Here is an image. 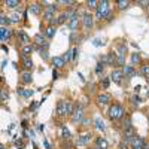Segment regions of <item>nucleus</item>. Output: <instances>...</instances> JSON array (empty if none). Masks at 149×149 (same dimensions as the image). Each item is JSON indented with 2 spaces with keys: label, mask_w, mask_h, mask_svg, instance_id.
<instances>
[{
  "label": "nucleus",
  "mask_w": 149,
  "mask_h": 149,
  "mask_svg": "<svg viewBox=\"0 0 149 149\" xmlns=\"http://www.w3.org/2000/svg\"><path fill=\"white\" fill-rule=\"evenodd\" d=\"M109 116H111L113 121L119 119V118H122V116H124V109H122L119 105H113V106L111 107V111H109Z\"/></svg>",
  "instance_id": "obj_1"
},
{
  "label": "nucleus",
  "mask_w": 149,
  "mask_h": 149,
  "mask_svg": "<svg viewBox=\"0 0 149 149\" xmlns=\"http://www.w3.org/2000/svg\"><path fill=\"white\" fill-rule=\"evenodd\" d=\"M109 2H106V0H103V2L99 3V8H97V14H95V18L97 19H101V18H105V15L107 14V11H109Z\"/></svg>",
  "instance_id": "obj_2"
},
{
  "label": "nucleus",
  "mask_w": 149,
  "mask_h": 149,
  "mask_svg": "<svg viewBox=\"0 0 149 149\" xmlns=\"http://www.w3.org/2000/svg\"><path fill=\"white\" fill-rule=\"evenodd\" d=\"M125 54H127V45L125 43H119V46H118V58H116V63H118L119 66H124Z\"/></svg>",
  "instance_id": "obj_3"
},
{
  "label": "nucleus",
  "mask_w": 149,
  "mask_h": 149,
  "mask_svg": "<svg viewBox=\"0 0 149 149\" xmlns=\"http://www.w3.org/2000/svg\"><path fill=\"white\" fill-rule=\"evenodd\" d=\"M67 106H69V101H64V100L58 101V105H57V115L58 116L67 115Z\"/></svg>",
  "instance_id": "obj_4"
},
{
  "label": "nucleus",
  "mask_w": 149,
  "mask_h": 149,
  "mask_svg": "<svg viewBox=\"0 0 149 149\" xmlns=\"http://www.w3.org/2000/svg\"><path fill=\"white\" fill-rule=\"evenodd\" d=\"M82 118H83V109H82V106H77L75 109V112L72 113V121L79 122V121H82Z\"/></svg>",
  "instance_id": "obj_5"
},
{
  "label": "nucleus",
  "mask_w": 149,
  "mask_h": 149,
  "mask_svg": "<svg viewBox=\"0 0 149 149\" xmlns=\"http://www.w3.org/2000/svg\"><path fill=\"white\" fill-rule=\"evenodd\" d=\"M122 76H124V72H122V70H113L112 75H111V79H112L115 83H121Z\"/></svg>",
  "instance_id": "obj_6"
},
{
  "label": "nucleus",
  "mask_w": 149,
  "mask_h": 149,
  "mask_svg": "<svg viewBox=\"0 0 149 149\" xmlns=\"http://www.w3.org/2000/svg\"><path fill=\"white\" fill-rule=\"evenodd\" d=\"M34 42H36V45L42 46L43 49H45V48H48V42H46V39H45L43 36H40V34H36V36H34Z\"/></svg>",
  "instance_id": "obj_7"
},
{
  "label": "nucleus",
  "mask_w": 149,
  "mask_h": 149,
  "mask_svg": "<svg viewBox=\"0 0 149 149\" xmlns=\"http://www.w3.org/2000/svg\"><path fill=\"white\" fill-rule=\"evenodd\" d=\"M89 140H91V134H82L77 139V146H85L87 143H89Z\"/></svg>",
  "instance_id": "obj_8"
},
{
  "label": "nucleus",
  "mask_w": 149,
  "mask_h": 149,
  "mask_svg": "<svg viewBox=\"0 0 149 149\" xmlns=\"http://www.w3.org/2000/svg\"><path fill=\"white\" fill-rule=\"evenodd\" d=\"M82 21H83V25H85V28H89L93 25V17L89 14H83L82 15Z\"/></svg>",
  "instance_id": "obj_9"
},
{
  "label": "nucleus",
  "mask_w": 149,
  "mask_h": 149,
  "mask_svg": "<svg viewBox=\"0 0 149 149\" xmlns=\"http://www.w3.org/2000/svg\"><path fill=\"white\" fill-rule=\"evenodd\" d=\"M52 64L55 66V69H61V67L66 66V63H64V60L61 57H54L52 58Z\"/></svg>",
  "instance_id": "obj_10"
},
{
  "label": "nucleus",
  "mask_w": 149,
  "mask_h": 149,
  "mask_svg": "<svg viewBox=\"0 0 149 149\" xmlns=\"http://www.w3.org/2000/svg\"><path fill=\"white\" fill-rule=\"evenodd\" d=\"M122 72H124V75H125L127 77H134V76H136V70H134L131 66H124Z\"/></svg>",
  "instance_id": "obj_11"
},
{
  "label": "nucleus",
  "mask_w": 149,
  "mask_h": 149,
  "mask_svg": "<svg viewBox=\"0 0 149 149\" xmlns=\"http://www.w3.org/2000/svg\"><path fill=\"white\" fill-rule=\"evenodd\" d=\"M77 27H79V19H77V15H76L73 18H70V30H72L73 33H76Z\"/></svg>",
  "instance_id": "obj_12"
},
{
  "label": "nucleus",
  "mask_w": 149,
  "mask_h": 149,
  "mask_svg": "<svg viewBox=\"0 0 149 149\" xmlns=\"http://www.w3.org/2000/svg\"><path fill=\"white\" fill-rule=\"evenodd\" d=\"M133 146H134V148H140V149H143V148L146 146L145 139H143V137H136L134 142H133Z\"/></svg>",
  "instance_id": "obj_13"
},
{
  "label": "nucleus",
  "mask_w": 149,
  "mask_h": 149,
  "mask_svg": "<svg viewBox=\"0 0 149 149\" xmlns=\"http://www.w3.org/2000/svg\"><path fill=\"white\" fill-rule=\"evenodd\" d=\"M97 100H99L100 105H107V103L111 101V95H109V94H101V95H99V99H97Z\"/></svg>",
  "instance_id": "obj_14"
},
{
  "label": "nucleus",
  "mask_w": 149,
  "mask_h": 149,
  "mask_svg": "<svg viewBox=\"0 0 149 149\" xmlns=\"http://www.w3.org/2000/svg\"><path fill=\"white\" fill-rule=\"evenodd\" d=\"M18 94L23 97H31L33 95V89H24V88H18Z\"/></svg>",
  "instance_id": "obj_15"
},
{
  "label": "nucleus",
  "mask_w": 149,
  "mask_h": 149,
  "mask_svg": "<svg viewBox=\"0 0 149 149\" xmlns=\"http://www.w3.org/2000/svg\"><path fill=\"white\" fill-rule=\"evenodd\" d=\"M97 146L101 148V149H107V148H109V143H107V140H106V139L99 137V139H97Z\"/></svg>",
  "instance_id": "obj_16"
},
{
  "label": "nucleus",
  "mask_w": 149,
  "mask_h": 149,
  "mask_svg": "<svg viewBox=\"0 0 149 149\" xmlns=\"http://www.w3.org/2000/svg\"><path fill=\"white\" fill-rule=\"evenodd\" d=\"M18 36H19V40H21L24 45H28V42H30V37L24 33V31H18Z\"/></svg>",
  "instance_id": "obj_17"
},
{
  "label": "nucleus",
  "mask_w": 149,
  "mask_h": 149,
  "mask_svg": "<svg viewBox=\"0 0 149 149\" xmlns=\"http://www.w3.org/2000/svg\"><path fill=\"white\" fill-rule=\"evenodd\" d=\"M21 52H23V57H28L31 52H33V46H31V45H25Z\"/></svg>",
  "instance_id": "obj_18"
},
{
  "label": "nucleus",
  "mask_w": 149,
  "mask_h": 149,
  "mask_svg": "<svg viewBox=\"0 0 149 149\" xmlns=\"http://www.w3.org/2000/svg\"><path fill=\"white\" fill-rule=\"evenodd\" d=\"M43 17H45V21H48V23H55V21H54V14H52V12L45 11Z\"/></svg>",
  "instance_id": "obj_19"
},
{
  "label": "nucleus",
  "mask_w": 149,
  "mask_h": 149,
  "mask_svg": "<svg viewBox=\"0 0 149 149\" xmlns=\"http://www.w3.org/2000/svg\"><path fill=\"white\" fill-rule=\"evenodd\" d=\"M45 34H46V37H48V39H52V37H54V34H55V28L49 25V27H48L46 30H45Z\"/></svg>",
  "instance_id": "obj_20"
},
{
  "label": "nucleus",
  "mask_w": 149,
  "mask_h": 149,
  "mask_svg": "<svg viewBox=\"0 0 149 149\" xmlns=\"http://www.w3.org/2000/svg\"><path fill=\"white\" fill-rule=\"evenodd\" d=\"M30 11L33 12L34 15H39V14H40V6H39L37 3H33V5L30 6Z\"/></svg>",
  "instance_id": "obj_21"
},
{
  "label": "nucleus",
  "mask_w": 149,
  "mask_h": 149,
  "mask_svg": "<svg viewBox=\"0 0 149 149\" xmlns=\"http://www.w3.org/2000/svg\"><path fill=\"white\" fill-rule=\"evenodd\" d=\"M23 64H24V69H31L33 67V63H31V60H28L27 57H23Z\"/></svg>",
  "instance_id": "obj_22"
},
{
  "label": "nucleus",
  "mask_w": 149,
  "mask_h": 149,
  "mask_svg": "<svg viewBox=\"0 0 149 149\" xmlns=\"http://www.w3.org/2000/svg\"><path fill=\"white\" fill-rule=\"evenodd\" d=\"M94 122H95V127H97V128H99V130H101V131H105V128H106V127H105V122H103V121H101L100 118H97V119H95Z\"/></svg>",
  "instance_id": "obj_23"
},
{
  "label": "nucleus",
  "mask_w": 149,
  "mask_h": 149,
  "mask_svg": "<svg viewBox=\"0 0 149 149\" xmlns=\"http://www.w3.org/2000/svg\"><path fill=\"white\" fill-rule=\"evenodd\" d=\"M23 82H24V83H30V82H31V75H30L28 72H24V73H23Z\"/></svg>",
  "instance_id": "obj_24"
},
{
  "label": "nucleus",
  "mask_w": 149,
  "mask_h": 149,
  "mask_svg": "<svg viewBox=\"0 0 149 149\" xmlns=\"http://www.w3.org/2000/svg\"><path fill=\"white\" fill-rule=\"evenodd\" d=\"M5 5L8 6V8H15V6H18L19 3H18V0H6Z\"/></svg>",
  "instance_id": "obj_25"
},
{
  "label": "nucleus",
  "mask_w": 149,
  "mask_h": 149,
  "mask_svg": "<svg viewBox=\"0 0 149 149\" xmlns=\"http://www.w3.org/2000/svg\"><path fill=\"white\" fill-rule=\"evenodd\" d=\"M9 23H11V19H9L8 17H5V15L0 17V24H2V27H5V25L9 24Z\"/></svg>",
  "instance_id": "obj_26"
},
{
  "label": "nucleus",
  "mask_w": 149,
  "mask_h": 149,
  "mask_svg": "<svg viewBox=\"0 0 149 149\" xmlns=\"http://www.w3.org/2000/svg\"><path fill=\"white\" fill-rule=\"evenodd\" d=\"M61 133H63V137H64V139H69V137H70V131H69L64 125L61 127Z\"/></svg>",
  "instance_id": "obj_27"
},
{
  "label": "nucleus",
  "mask_w": 149,
  "mask_h": 149,
  "mask_svg": "<svg viewBox=\"0 0 149 149\" xmlns=\"http://www.w3.org/2000/svg\"><path fill=\"white\" fill-rule=\"evenodd\" d=\"M66 18H67V14H63V15H60V17H58V19L55 21V24H63L64 21H66Z\"/></svg>",
  "instance_id": "obj_28"
},
{
  "label": "nucleus",
  "mask_w": 149,
  "mask_h": 149,
  "mask_svg": "<svg viewBox=\"0 0 149 149\" xmlns=\"http://www.w3.org/2000/svg\"><path fill=\"white\" fill-rule=\"evenodd\" d=\"M70 57H72V51H67V52L66 54H64L61 58H63V60H64V63H67L69 60H70Z\"/></svg>",
  "instance_id": "obj_29"
},
{
  "label": "nucleus",
  "mask_w": 149,
  "mask_h": 149,
  "mask_svg": "<svg viewBox=\"0 0 149 149\" xmlns=\"http://www.w3.org/2000/svg\"><path fill=\"white\" fill-rule=\"evenodd\" d=\"M139 61H140V55L139 54H133L131 55V63L136 64V63H139Z\"/></svg>",
  "instance_id": "obj_30"
},
{
  "label": "nucleus",
  "mask_w": 149,
  "mask_h": 149,
  "mask_svg": "<svg viewBox=\"0 0 149 149\" xmlns=\"http://www.w3.org/2000/svg\"><path fill=\"white\" fill-rule=\"evenodd\" d=\"M128 5H130V3H128V2H124V0H119V2H118V6H119V9H125Z\"/></svg>",
  "instance_id": "obj_31"
},
{
  "label": "nucleus",
  "mask_w": 149,
  "mask_h": 149,
  "mask_svg": "<svg viewBox=\"0 0 149 149\" xmlns=\"http://www.w3.org/2000/svg\"><path fill=\"white\" fill-rule=\"evenodd\" d=\"M15 146L19 148V149H24V148H25V145H24L23 140H15Z\"/></svg>",
  "instance_id": "obj_32"
},
{
  "label": "nucleus",
  "mask_w": 149,
  "mask_h": 149,
  "mask_svg": "<svg viewBox=\"0 0 149 149\" xmlns=\"http://www.w3.org/2000/svg\"><path fill=\"white\" fill-rule=\"evenodd\" d=\"M142 73L148 77L149 76V66H142Z\"/></svg>",
  "instance_id": "obj_33"
},
{
  "label": "nucleus",
  "mask_w": 149,
  "mask_h": 149,
  "mask_svg": "<svg viewBox=\"0 0 149 149\" xmlns=\"http://www.w3.org/2000/svg\"><path fill=\"white\" fill-rule=\"evenodd\" d=\"M88 6L89 8H99V2H95V0H91V2H88Z\"/></svg>",
  "instance_id": "obj_34"
},
{
  "label": "nucleus",
  "mask_w": 149,
  "mask_h": 149,
  "mask_svg": "<svg viewBox=\"0 0 149 149\" xmlns=\"http://www.w3.org/2000/svg\"><path fill=\"white\" fill-rule=\"evenodd\" d=\"M19 21V14H14L11 18V23H18Z\"/></svg>",
  "instance_id": "obj_35"
},
{
  "label": "nucleus",
  "mask_w": 149,
  "mask_h": 149,
  "mask_svg": "<svg viewBox=\"0 0 149 149\" xmlns=\"http://www.w3.org/2000/svg\"><path fill=\"white\" fill-rule=\"evenodd\" d=\"M100 45L103 46V45H105V40H100V39H95V40H94V46H100Z\"/></svg>",
  "instance_id": "obj_36"
},
{
  "label": "nucleus",
  "mask_w": 149,
  "mask_h": 149,
  "mask_svg": "<svg viewBox=\"0 0 149 149\" xmlns=\"http://www.w3.org/2000/svg\"><path fill=\"white\" fill-rule=\"evenodd\" d=\"M131 100H133L134 105H140V101H142V100H140V97H137V95H133V99H131Z\"/></svg>",
  "instance_id": "obj_37"
},
{
  "label": "nucleus",
  "mask_w": 149,
  "mask_h": 149,
  "mask_svg": "<svg viewBox=\"0 0 149 149\" xmlns=\"http://www.w3.org/2000/svg\"><path fill=\"white\" fill-rule=\"evenodd\" d=\"M112 15H113V14H112V11L109 9V11H107V14L105 15V19H107V21H111V19H112Z\"/></svg>",
  "instance_id": "obj_38"
},
{
  "label": "nucleus",
  "mask_w": 149,
  "mask_h": 149,
  "mask_svg": "<svg viewBox=\"0 0 149 149\" xmlns=\"http://www.w3.org/2000/svg\"><path fill=\"white\" fill-rule=\"evenodd\" d=\"M40 55L43 57V60H46V58H48V52H46V48H45V49H40Z\"/></svg>",
  "instance_id": "obj_39"
},
{
  "label": "nucleus",
  "mask_w": 149,
  "mask_h": 149,
  "mask_svg": "<svg viewBox=\"0 0 149 149\" xmlns=\"http://www.w3.org/2000/svg\"><path fill=\"white\" fill-rule=\"evenodd\" d=\"M103 70V63H99L97 64V67H95V73H100Z\"/></svg>",
  "instance_id": "obj_40"
},
{
  "label": "nucleus",
  "mask_w": 149,
  "mask_h": 149,
  "mask_svg": "<svg viewBox=\"0 0 149 149\" xmlns=\"http://www.w3.org/2000/svg\"><path fill=\"white\" fill-rule=\"evenodd\" d=\"M127 128H131V119L130 118L125 121V125H124V130H127Z\"/></svg>",
  "instance_id": "obj_41"
},
{
  "label": "nucleus",
  "mask_w": 149,
  "mask_h": 149,
  "mask_svg": "<svg viewBox=\"0 0 149 149\" xmlns=\"http://www.w3.org/2000/svg\"><path fill=\"white\" fill-rule=\"evenodd\" d=\"M55 9H57V6H55V5H49L46 11H48V12H52V14H54V12H55Z\"/></svg>",
  "instance_id": "obj_42"
},
{
  "label": "nucleus",
  "mask_w": 149,
  "mask_h": 149,
  "mask_svg": "<svg viewBox=\"0 0 149 149\" xmlns=\"http://www.w3.org/2000/svg\"><path fill=\"white\" fill-rule=\"evenodd\" d=\"M8 99V93H6V89H2V101H5Z\"/></svg>",
  "instance_id": "obj_43"
},
{
  "label": "nucleus",
  "mask_w": 149,
  "mask_h": 149,
  "mask_svg": "<svg viewBox=\"0 0 149 149\" xmlns=\"http://www.w3.org/2000/svg\"><path fill=\"white\" fill-rule=\"evenodd\" d=\"M76 57H77V49L75 48V49H72V58H73V61L76 60Z\"/></svg>",
  "instance_id": "obj_44"
},
{
  "label": "nucleus",
  "mask_w": 149,
  "mask_h": 149,
  "mask_svg": "<svg viewBox=\"0 0 149 149\" xmlns=\"http://www.w3.org/2000/svg\"><path fill=\"white\" fill-rule=\"evenodd\" d=\"M103 87H105V88L109 87V79H103Z\"/></svg>",
  "instance_id": "obj_45"
},
{
  "label": "nucleus",
  "mask_w": 149,
  "mask_h": 149,
  "mask_svg": "<svg viewBox=\"0 0 149 149\" xmlns=\"http://www.w3.org/2000/svg\"><path fill=\"white\" fill-rule=\"evenodd\" d=\"M119 148H121V149H127V145L124 143V142H122V143L119 145Z\"/></svg>",
  "instance_id": "obj_46"
},
{
  "label": "nucleus",
  "mask_w": 149,
  "mask_h": 149,
  "mask_svg": "<svg viewBox=\"0 0 149 149\" xmlns=\"http://www.w3.org/2000/svg\"><path fill=\"white\" fill-rule=\"evenodd\" d=\"M43 130H45V125L40 124V125H39V131H43Z\"/></svg>",
  "instance_id": "obj_47"
},
{
  "label": "nucleus",
  "mask_w": 149,
  "mask_h": 149,
  "mask_svg": "<svg viewBox=\"0 0 149 149\" xmlns=\"http://www.w3.org/2000/svg\"><path fill=\"white\" fill-rule=\"evenodd\" d=\"M43 143H45V146H46V149H51V145L48 143V142H46V140H45V142H43Z\"/></svg>",
  "instance_id": "obj_48"
},
{
  "label": "nucleus",
  "mask_w": 149,
  "mask_h": 149,
  "mask_svg": "<svg viewBox=\"0 0 149 149\" xmlns=\"http://www.w3.org/2000/svg\"><path fill=\"white\" fill-rule=\"evenodd\" d=\"M52 77H54V79H57V72H55V70L52 72Z\"/></svg>",
  "instance_id": "obj_49"
},
{
  "label": "nucleus",
  "mask_w": 149,
  "mask_h": 149,
  "mask_svg": "<svg viewBox=\"0 0 149 149\" xmlns=\"http://www.w3.org/2000/svg\"><path fill=\"white\" fill-rule=\"evenodd\" d=\"M0 149H5V146H3V145H2V146H0Z\"/></svg>",
  "instance_id": "obj_50"
},
{
  "label": "nucleus",
  "mask_w": 149,
  "mask_h": 149,
  "mask_svg": "<svg viewBox=\"0 0 149 149\" xmlns=\"http://www.w3.org/2000/svg\"><path fill=\"white\" fill-rule=\"evenodd\" d=\"M94 149H101V148H99V146H95V148H94Z\"/></svg>",
  "instance_id": "obj_51"
},
{
  "label": "nucleus",
  "mask_w": 149,
  "mask_h": 149,
  "mask_svg": "<svg viewBox=\"0 0 149 149\" xmlns=\"http://www.w3.org/2000/svg\"><path fill=\"white\" fill-rule=\"evenodd\" d=\"M146 79H148V82H149V76H148V77H146Z\"/></svg>",
  "instance_id": "obj_52"
},
{
  "label": "nucleus",
  "mask_w": 149,
  "mask_h": 149,
  "mask_svg": "<svg viewBox=\"0 0 149 149\" xmlns=\"http://www.w3.org/2000/svg\"><path fill=\"white\" fill-rule=\"evenodd\" d=\"M143 149H148V146H145V148H143Z\"/></svg>",
  "instance_id": "obj_53"
}]
</instances>
